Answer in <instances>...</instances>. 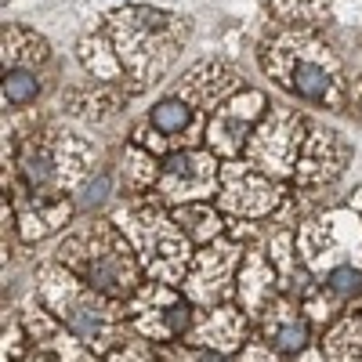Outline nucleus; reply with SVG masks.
Here are the masks:
<instances>
[{
  "label": "nucleus",
  "mask_w": 362,
  "mask_h": 362,
  "mask_svg": "<svg viewBox=\"0 0 362 362\" xmlns=\"http://www.w3.org/2000/svg\"><path fill=\"white\" fill-rule=\"evenodd\" d=\"M44 141L51 148L54 174H58V192H76L83 181L95 174L102 160V145L80 127L69 124H44Z\"/></svg>",
  "instance_id": "obj_15"
},
{
  "label": "nucleus",
  "mask_w": 362,
  "mask_h": 362,
  "mask_svg": "<svg viewBox=\"0 0 362 362\" xmlns=\"http://www.w3.org/2000/svg\"><path fill=\"white\" fill-rule=\"evenodd\" d=\"M341 308H344V300H341L334 290H326L319 279H315L305 293H300V312L308 315V322H312V326H329V322L337 319V312H341Z\"/></svg>",
  "instance_id": "obj_30"
},
{
  "label": "nucleus",
  "mask_w": 362,
  "mask_h": 362,
  "mask_svg": "<svg viewBox=\"0 0 362 362\" xmlns=\"http://www.w3.org/2000/svg\"><path fill=\"white\" fill-rule=\"evenodd\" d=\"M297 254L315 279L341 264L362 268V214L351 206H334L297 225Z\"/></svg>",
  "instance_id": "obj_6"
},
{
  "label": "nucleus",
  "mask_w": 362,
  "mask_h": 362,
  "mask_svg": "<svg viewBox=\"0 0 362 362\" xmlns=\"http://www.w3.org/2000/svg\"><path fill=\"white\" fill-rule=\"evenodd\" d=\"M322 355L326 362H362V315H344L326 329L322 337Z\"/></svg>",
  "instance_id": "obj_28"
},
{
  "label": "nucleus",
  "mask_w": 362,
  "mask_h": 362,
  "mask_svg": "<svg viewBox=\"0 0 362 362\" xmlns=\"http://www.w3.org/2000/svg\"><path fill=\"white\" fill-rule=\"evenodd\" d=\"M25 344H33V341H29V334H25V322L4 315V362H22V358H29V355H25Z\"/></svg>",
  "instance_id": "obj_34"
},
{
  "label": "nucleus",
  "mask_w": 362,
  "mask_h": 362,
  "mask_svg": "<svg viewBox=\"0 0 362 362\" xmlns=\"http://www.w3.org/2000/svg\"><path fill=\"white\" fill-rule=\"evenodd\" d=\"M235 90H243V73L228 54H206L199 62H192L185 73L177 76L170 95L189 102L196 112H214L221 102H228Z\"/></svg>",
  "instance_id": "obj_14"
},
{
  "label": "nucleus",
  "mask_w": 362,
  "mask_h": 362,
  "mask_svg": "<svg viewBox=\"0 0 362 362\" xmlns=\"http://www.w3.org/2000/svg\"><path fill=\"white\" fill-rule=\"evenodd\" d=\"M112 192V174L109 170H98V174H90L83 185L76 189V210H95L109 199Z\"/></svg>",
  "instance_id": "obj_33"
},
{
  "label": "nucleus",
  "mask_w": 362,
  "mask_h": 362,
  "mask_svg": "<svg viewBox=\"0 0 362 362\" xmlns=\"http://www.w3.org/2000/svg\"><path fill=\"white\" fill-rule=\"evenodd\" d=\"M174 221L181 225V232H185L192 239V247H206L214 243V239H221L228 232V221L225 214L218 210V203H185V206H170Z\"/></svg>",
  "instance_id": "obj_25"
},
{
  "label": "nucleus",
  "mask_w": 362,
  "mask_h": 362,
  "mask_svg": "<svg viewBox=\"0 0 362 362\" xmlns=\"http://www.w3.org/2000/svg\"><path fill=\"white\" fill-rule=\"evenodd\" d=\"M257 66L279 90L329 112H351L355 69L322 29L276 25L257 44Z\"/></svg>",
  "instance_id": "obj_1"
},
{
  "label": "nucleus",
  "mask_w": 362,
  "mask_h": 362,
  "mask_svg": "<svg viewBox=\"0 0 362 362\" xmlns=\"http://www.w3.org/2000/svg\"><path fill=\"white\" fill-rule=\"evenodd\" d=\"M148 124H153L160 134H167L177 148H203L206 145V112H196L189 102H181L174 95L160 98L153 109H148Z\"/></svg>",
  "instance_id": "obj_22"
},
{
  "label": "nucleus",
  "mask_w": 362,
  "mask_h": 362,
  "mask_svg": "<svg viewBox=\"0 0 362 362\" xmlns=\"http://www.w3.org/2000/svg\"><path fill=\"white\" fill-rule=\"evenodd\" d=\"M0 62L4 73H44L51 66V44L44 33L29 29L22 22H4V33H0Z\"/></svg>",
  "instance_id": "obj_23"
},
{
  "label": "nucleus",
  "mask_w": 362,
  "mask_h": 362,
  "mask_svg": "<svg viewBox=\"0 0 362 362\" xmlns=\"http://www.w3.org/2000/svg\"><path fill=\"white\" fill-rule=\"evenodd\" d=\"M22 322H25L29 341L37 344V351H44V358H51V362H98V351L90 344H83L76 334H69L40 300H33L22 312Z\"/></svg>",
  "instance_id": "obj_17"
},
{
  "label": "nucleus",
  "mask_w": 362,
  "mask_h": 362,
  "mask_svg": "<svg viewBox=\"0 0 362 362\" xmlns=\"http://www.w3.org/2000/svg\"><path fill=\"white\" fill-rule=\"evenodd\" d=\"M131 98L127 87H116V83H80V87H69L62 95V112L80 127H105L112 119L124 112Z\"/></svg>",
  "instance_id": "obj_20"
},
{
  "label": "nucleus",
  "mask_w": 362,
  "mask_h": 362,
  "mask_svg": "<svg viewBox=\"0 0 362 362\" xmlns=\"http://www.w3.org/2000/svg\"><path fill=\"white\" fill-rule=\"evenodd\" d=\"M235 362H283V355L276 351V348H272V344H264V341H250L243 351H239V358Z\"/></svg>",
  "instance_id": "obj_36"
},
{
  "label": "nucleus",
  "mask_w": 362,
  "mask_h": 362,
  "mask_svg": "<svg viewBox=\"0 0 362 362\" xmlns=\"http://www.w3.org/2000/svg\"><path fill=\"white\" fill-rule=\"evenodd\" d=\"M105 37L112 40L127 73L131 98L156 87L192 40V18L160 4H124L105 15Z\"/></svg>",
  "instance_id": "obj_2"
},
{
  "label": "nucleus",
  "mask_w": 362,
  "mask_h": 362,
  "mask_svg": "<svg viewBox=\"0 0 362 362\" xmlns=\"http://www.w3.org/2000/svg\"><path fill=\"white\" fill-rule=\"evenodd\" d=\"M4 109L11 112H25L29 105H37V98L44 95V76L40 73H4Z\"/></svg>",
  "instance_id": "obj_29"
},
{
  "label": "nucleus",
  "mask_w": 362,
  "mask_h": 362,
  "mask_svg": "<svg viewBox=\"0 0 362 362\" xmlns=\"http://www.w3.org/2000/svg\"><path fill=\"white\" fill-rule=\"evenodd\" d=\"M102 362H160V355H156V344L127 341V344H116Z\"/></svg>",
  "instance_id": "obj_35"
},
{
  "label": "nucleus",
  "mask_w": 362,
  "mask_h": 362,
  "mask_svg": "<svg viewBox=\"0 0 362 362\" xmlns=\"http://www.w3.org/2000/svg\"><path fill=\"white\" fill-rule=\"evenodd\" d=\"M293 362H326V355H322V348H319V344H312V348H305V351H300Z\"/></svg>",
  "instance_id": "obj_37"
},
{
  "label": "nucleus",
  "mask_w": 362,
  "mask_h": 362,
  "mask_svg": "<svg viewBox=\"0 0 362 362\" xmlns=\"http://www.w3.org/2000/svg\"><path fill=\"white\" fill-rule=\"evenodd\" d=\"M221 156L210 148H181V153L163 160V174L156 185V199L167 206H185V203H210L221 192Z\"/></svg>",
  "instance_id": "obj_11"
},
{
  "label": "nucleus",
  "mask_w": 362,
  "mask_h": 362,
  "mask_svg": "<svg viewBox=\"0 0 362 362\" xmlns=\"http://www.w3.org/2000/svg\"><path fill=\"white\" fill-rule=\"evenodd\" d=\"M124 315L131 319L134 334L148 344H177L189 337L192 329V319H196V308L185 300L177 286H167V283H145L127 305H124Z\"/></svg>",
  "instance_id": "obj_10"
},
{
  "label": "nucleus",
  "mask_w": 362,
  "mask_h": 362,
  "mask_svg": "<svg viewBox=\"0 0 362 362\" xmlns=\"http://www.w3.org/2000/svg\"><path fill=\"white\" fill-rule=\"evenodd\" d=\"M272 18L293 29H322L337 18L334 0H272Z\"/></svg>",
  "instance_id": "obj_27"
},
{
  "label": "nucleus",
  "mask_w": 362,
  "mask_h": 362,
  "mask_svg": "<svg viewBox=\"0 0 362 362\" xmlns=\"http://www.w3.org/2000/svg\"><path fill=\"white\" fill-rule=\"evenodd\" d=\"M351 156H355V148L337 127L322 124V119H308V138H305V148H300L297 170H293V185L305 192L334 185L348 170Z\"/></svg>",
  "instance_id": "obj_13"
},
{
  "label": "nucleus",
  "mask_w": 362,
  "mask_h": 362,
  "mask_svg": "<svg viewBox=\"0 0 362 362\" xmlns=\"http://www.w3.org/2000/svg\"><path fill=\"white\" fill-rule=\"evenodd\" d=\"M243 257H247V243H239V239L228 235V232L221 239H214V243L199 247L185 283H181L185 300L192 308L235 305V276H239Z\"/></svg>",
  "instance_id": "obj_8"
},
{
  "label": "nucleus",
  "mask_w": 362,
  "mask_h": 362,
  "mask_svg": "<svg viewBox=\"0 0 362 362\" xmlns=\"http://www.w3.org/2000/svg\"><path fill=\"white\" fill-rule=\"evenodd\" d=\"M348 206L355 210V214H362V189H355V192H351V203H348Z\"/></svg>",
  "instance_id": "obj_38"
},
{
  "label": "nucleus",
  "mask_w": 362,
  "mask_h": 362,
  "mask_svg": "<svg viewBox=\"0 0 362 362\" xmlns=\"http://www.w3.org/2000/svg\"><path fill=\"white\" fill-rule=\"evenodd\" d=\"M254 322L243 315L239 305H221V308H196L192 329L185 344L206 348V351H221V355H239L254 337H250Z\"/></svg>",
  "instance_id": "obj_16"
},
{
  "label": "nucleus",
  "mask_w": 362,
  "mask_h": 362,
  "mask_svg": "<svg viewBox=\"0 0 362 362\" xmlns=\"http://www.w3.org/2000/svg\"><path fill=\"white\" fill-rule=\"evenodd\" d=\"M76 214V199L69 196H33L22 192L15 203V232L22 243H40V239L62 232Z\"/></svg>",
  "instance_id": "obj_21"
},
{
  "label": "nucleus",
  "mask_w": 362,
  "mask_h": 362,
  "mask_svg": "<svg viewBox=\"0 0 362 362\" xmlns=\"http://www.w3.org/2000/svg\"><path fill=\"white\" fill-rule=\"evenodd\" d=\"M127 141H134V145H141L145 153H153V156H160V160H167V156H174V153H181V148L167 138V134H160L148 119H141V124H134V131H131V138Z\"/></svg>",
  "instance_id": "obj_32"
},
{
  "label": "nucleus",
  "mask_w": 362,
  "mask_h": 362,
  "mask_svg": "<svg viewBox=\"0 0 362 362\" xmlns=\"http://www.w3.org/2000/svg\"><path fill=\"white\" fill-rule=\"evenodd\" d=\"M76 62L80 69L95 80V83H116V87H127V73L124 62L112 47V40L105 33H83L76 40Z\"/></svg>",
  "instance_id": "obj_24"
},
{
  "label": "nucleus",
  "mask_w": 362,
  "mask_h": 362,
  "mask_svg": "<svg viewBox=\"0 0 362 362\" xmlns=\"http://www.w3.org/2000/svg\"><path fill=\"white\" fill-rule=\"evenodd\" d=\"M305 138H308V116L293 105L272 102V109L264 112V119L257 124V131L250 134V141L243 148V160L279 181H286V177L293 181Z\"/></svg>",
  "instance_id": "obj_7"
},
{
  "label": "nucleus",
  "mask_w": 362,
  "mask_h": 362,
  "mask_svg": "<svg viewBox=\"0 0 362 362\" xmlns=\"http://www.w3.org/2000/svg\"><path fill=\"white\" fill-rule=\"evenodd\" d=\"M257 341L272 344L279 355H300L305 348H312V322L300 312V300L283 293L261 319H257Z\"/></svg>",
  "instance_id": "obj_19"
},
{
  "label": "nucleus",
  "mask_w": 362,
  "mask_h": 362,
  "mask_svg": "<svg viewBox=\"0 0 362 362\" xmlns=\"http://www.w3.org/2000/svg\"><path fill=\"white\" fill-rule=\"evenodd\" d=\"M319 283H322L326 290H334L344 305H348V300L362 297V268H358V264H341V268H334V272H326Z\"/></svg>",
  "instance_id": "obj_31"
},
{
  "label": "nucleus",
  "mask_w": 362,
  "mask_h": 362,
  "mask_svg": "<svg viewBox=\"0 0 362 362\" xmlns=\"http://www.w3.org/2000/svg\"><path fill=\"white\" fill-rule=\"evenodd\" d=\"M54 261L116 305H127L145 286V268L112 218H90L83 225H73L54 247Z\"/></svg>",
  "instance_id": "obj_3"
},
{
  "label": "nucleus",
  "mask_w": 362,
  "mask_h": 362,
  "mask_svg": "<svg viewBox=\"0 0 362 362\" xmlns=\"http://www.w3.org/2000/svg\"><path fill=\"white\" fill-rule=\"evenodd\" d=\"M112 221L134 247L148 283H167L181 290V283H185L189 268H192L196 247L174 221L170 206L160 203L156 196H134L116 210Z\"/></svg>",
  "instance_id": "obj_4"
},
{
  "label": "nucleus",
  "mask_w": 362,
  "mask_h": 362,
  "mask_svg": "<svg viewBox=\"0 0 362 362\" xmlns=\"http://www.w3.org/2000/svg\"><path fill=\"white\" fill-rule=\"evenodd\" d=\"M160 174H163V160L160 156L145 153V148L134 145V141L124 145V153H119V181H124L127 192H134V196L156 192Z\"/></svg>",
  "instance_id": "obj_26"
},
{
  "label": "nucleus",
  "mask_w": 362,
  "mask_h": 362,
  "mask_svg": "<svg viewBox=\"0 0 362 362\" xmlns=\"http://www.w3.org/2000/svg\"><path fill=\"white\" fill-rule=\"evenodd\" d=\"M37 300L62 322L69 334H76L95 351H105L116 344L124 329V305L109 300L105 293L90 290L80 276L58 261H44L37 268Z\"/></svg>",
  "instance_id": "obj_5"
},
{
  "label": "nucleus",
  "mask_w": 362,
  "mask_h": 362,
  "mask_svg": "<svg viewBox=\"0 0 362 362\" xmlns=\"http://www.w3.org/2000/svg\"><path fill=\"white\" fill-rule=\"evenodd\" d=\"M286 185L279 177L257 170L247 160H225L221 163V192L218 210L235 221H264L286 206Z\"/></svg>",
  "instance_id": "obj_9"
},
{
  "label": "nucleus",
  "mask_w": 362,
  "mask_h": 362,
  "mask_svg": "<svg viewBox=\"0 0 362 362\" xmlns=\"http://www.w3.org/2000/svg\"><path fill=\"white\" fill-rule=\"evenodd\" d=\"M279 297H283V286H279V276L272 268L264 247H247V257L235 276V305L243 308L250 322H257Z\"/></svg>",
  "instance_id": "obj_18"
},
{
  "label": "nucleus",
  "mask_w": 362,
  "mask_h": 362,
  "mask_svg": "<svg viewBox=\"0 0 362 362\" xmlns=\"http://www.w3.org/2000/svg\"><path fill=\"white\" fill-rule=\"evenodd\" d=\"M272 109L268 95L257 87H243L235 90L228 102H221L206 119V148L221 160H243V148L250 141V134L257 131V124L264 119V112Z\"/></svg>",
  "instance_id": "obj_12"
},
{
  "label": "nucleus",
  "mask_w": 362,
  "mask_h": 362,
  "mask_svg": "<svg viewBox=\"0 0 362 362\" xmlns=\"http://www.w3.org/2000/svg\"><path fill=\"white\" fill-rule=\"evenodd\" d=\"M22 362H51V358H40V355L33 358V355H29V358H22Z\"/></svg>",
  "instance_id": "obj_39"
}]
</instances>
